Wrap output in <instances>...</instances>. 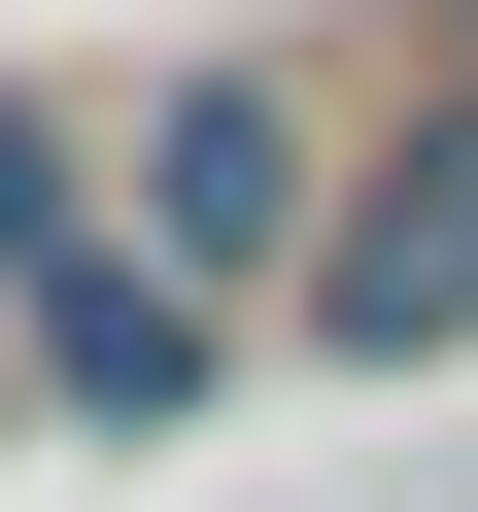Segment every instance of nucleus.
<instances>
[{"instance_id":"nucleus-1","label":"nucleus","mask_w":478,"mask_h":512,"mask_svg":"<svg viewBox=\"0 0 478 512\" xmlns=\"http://www.w3.org/2000/svg\"><path fill=\"white\" fill-rule=\"evenodd\" d=\"M274 342H308V376H444V342H478V35H444L376 137H342V205H308Z\"/></svg>"},{"instance_id":"nucleus-3","label":"nucleus","mask_w":478,"mask_h":512,"mask_svg":"<svg viewBox=\"0 0 478 512\" xmlns=\"http://www.w3.org/2000/svg\"><path fill=\"white\" fill-rule=\"evenodd\" d=\"M103 205H137V239H171V274H205V308H239V342H274V274H308V205H342V103H308V69H171V103H137V171H103Z\"/></svg>"},{"instance_id":"nucleus-2","label":"nucleus","mask_w":478,"mask_h":512,"mask_svg":"<svg viewBox=\"0 0 478 512\" xmlns=\"http://www.w3.org/2000/svg\"><path fill=\"white\" fill-rule=\"evenodd\" d=\"M0 342H35L69 410H205V376H239V308L171 274V239H137V205L35 137V103H0Z\"/></svg>"}]
</instances>
